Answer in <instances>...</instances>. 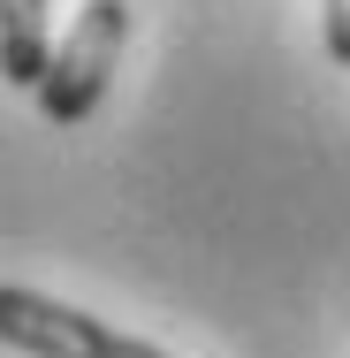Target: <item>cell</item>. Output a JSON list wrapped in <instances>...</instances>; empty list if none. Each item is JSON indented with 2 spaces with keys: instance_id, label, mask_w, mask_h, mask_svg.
Segmentation results:
<instances>
[{
  "instance_id": "2",
  "label": "cell",
  "mask_w": 350,
  "mask_h": 358,
  "mask_svg": "<svg viewBox=\"0 0 350 358\" xmlns=\"http://www.w3.org/2000/svg\"><path fill=\"white\" fill-rule=\"evenodd\" d=\"M0 343L23 358H175L145 336H122V328H107V320L23 282H0Z\"/></svg>"
},
{
  "instance_id": "3",
  "label": "cell",
  "mask_w": 350,
  "mask_h": 358,
  "mask_svg": "<svg viewBox=\"0 0 350 358\" xmlns=\"http://www.w3.org/2000/svg\"><path fill=\"white\" fill-rule=\"evenodd\" d=\"M54 54V8L46 0H0V76L8 84H38Z\"/></svg>"
},
{
  "instance_id": "4",
  "label": "cell",
  "mask_w": 350,
  "mask_h": 358,
  "mask_svg": "<svg viewBox=\"0 0 350 358\" xmlns=\"http://www.w3.org/2000/svg\"><path fill=\"white\" fill-rule=\"evenodd\" d=\"M320 38H328V62L350 69V0H320Z\"/></svg>"
},
{
  "instance_id": "1",
  "label": "cell",
  "mask_w": 350,
  "mask_h": 358,
  "mask_svg": "<svg viewBox=\"0 0 350 358\" xmlns=\"http://www.w3.org/2000/svg\"><path fill=\"white\" fill-rule=\"evenodd\" d=\"M122 46H130V0H84L76 23L54 38V54H46V76L31 84V92H38V115H46L54 130L92 122L99 99H107V84H115Z\"/></svg>"
}]
</instances>
